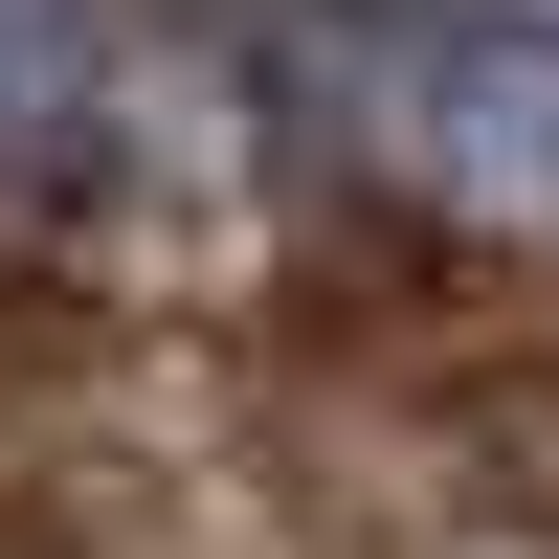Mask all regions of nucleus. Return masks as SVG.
Returning a JSON list of instances; mask_svg holds the SVG:
<instances>
[{
  "label": "nucleus",
  "mask_w": 559,
  "mask_h": 559,
  "mask_svg": "<svg viewBox=\"0 0 559 559\" xmlns=\"http://www.w3.org/2000/svg\"><path fill=\"white\" fill-rule=\"evenodd\" d=\"M247 90L358 179L559 224V23L537 0H247Z\"/></svg>",
  "instance_id": "1"
}]
</instances>
